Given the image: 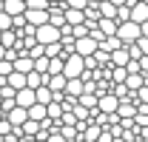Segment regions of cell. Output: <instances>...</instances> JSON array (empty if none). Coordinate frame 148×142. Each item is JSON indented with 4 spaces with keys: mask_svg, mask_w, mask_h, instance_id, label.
<instances>
[{
    "mask_svg": "<svg viewBox=\"0 0 148 142\" xmlns=\"http://www.w3.org/2000/svg\"><path fill=\"white\" fill-rule=\"evenodd\" d=\"M117 40L123 43V46H131V43H137L140 40V26L137 23H117Z\"/></svg>",
    "mask_w": 148,
    "mask_h": 142,
    "instance_id": "6da1fadb",
    "label": "cell"
},
{
    "mask_svg": "<svg viewBox=\"0 0 148 142\" xmlns=\"http://www.w3.org/2000/svg\"><path fill=\"white\" fill-rule=\"evenodd\" d=\"M86 71L83 66V57H77V54H69L66 60H63V77L66 80H80V74Z\"/></svg>",
    "mask_w": 148,
    "mask_h": 142,
    "instance_id": "7a4b0ae2",
    "label": "cell"
},
{
    "mask_svg": "<svg viewBox=\"0 0 148 142\" xmlns=\"http://www.w3.org/2000/svg\"><path fill=\"white\" fill-rule=\"evenodd\" d=\"M34 43L37 46H51V43H60V31H57L54 26H37L34 29Z\"/></svg>",
    "mask_w": 148,
    "mask_h": 142,
    "instance_id": "3957f363",
    "label": "cell"
},
{
    "mask_svg": "<svg viewBox=\"0 0 148 142\" xmlns=\"http://www.w3.org/2000/svg\"><path fill=\"white\" fill-rule=\"evenodd\" d=\"M94 51H97V43H94L91 37H83V40H74V54L77 57H94Z\"/></svg>",
    "mask_w": 148,
    "mask_h": 142,
    "instance_id": "277c9868",
    "label": "cell"
},
{
    "mask_svg": "<svg viewBox=\"0 0 148 142\" xmlns=\"http://www.w3.org/2000/svg\"><path fill=\"white\" fill-rule=\"evenodd\" d=\"M117 97H111V94H100L97 97V111L100 114H106V117H111V114H117Z\"/></svg>",
    "mask_w": 148,
    "mask_h": 142,
    "instance_id": "5b68a950",
    "label": "cell"
},
{
    "mask_svg": "<svg viewBox=\"0 0 148 142\" xmlns=\"http://www.w3.org/2000/svg\"><path fill=\"white\" fill-rule=\"evenodd\" d=\"M14 105H17V108H23V111H29V108L34 105V91H32V88L17 91V94H14Z\"/></svg>",
    "mask_w": 148,
    "mask_h": 142,
    "instance_id": "8992f818",
    "label": "cell"
},
{
    "mask_svg": "<svg viewBox=\"0 0 148 142\" xmlns=\"http://www.w3.org/2000/svg\"><path fill=\"white\" fill-rule=\"evenodd\" d=\"M26 119H29V114H26V111H23V108H12V111H6V122L12 125V128H20V125L26 122Z\"/></svg>",
    "mask_w": 148,
    "mask_h": 142,
    "instance_id": "52a82bcc",
    "label": "cell"
},
{
    "mask_svg": "<svg viewBox=\"0 0 148 142\" xmlns=\"http://www.w3.org/2000/svg\"><path fill=\"white\" fill-rule=\"evenodd\" d=\"M3 14H9V17H20L23 12H26V3H20V0H3V9H0Z\"/></svg>",
    "mask_w": 148,
    "mask_h": 142,
    "instance_id": "ba28073f",
    "label": "cell"
},
{
    "mask_svg": "<svg viewBox=\"0 0 148 142\" xmlns=\"http://www.w3.org/2000/svg\"><path fill=\"white\" fill-rule=\"evenodd\" d=\"M134 114H137V105H134V102H120L114 117H117V122H120V119H134Z\"/></svg>",
    "mask_w": 148,
    "mask_h": 142,
    "instance_id": "9c48e42d",
    "label": "cell"
},
{
    "mask_svg": "<svg viewBox=\"0 0 148 142\" xmlns=\"http://www.w3.org/2000/svg\"><path fill=\"white\" fill-rule=\"evenodd\" d=\"M6 85H9V88L17 94V91H23V88H26V77H23V74H17V71H12V74L6 77Z\"/></svg>",
    "mask_w": 148,
    "mask_h": 142,
    "instance_id": "30bf717a",
    "label": "cell"
},
{
    "mask_svg": "<svg viewBox=\"0 0 148 142\" xmlns=\"http://www.w3.org/2000/svg\"><path fill=\"white\" fill-rule=\"evenodd\" d=\"M94 26L100 29V34H103V37H117V23H114V20H103V17H100Z\"/></svg>",
    "mask_w": 148,
    "mask_h": 142,
    "instance_id": "8fae6325",
    "label": "cell"
},
{
    "mask_svg": "<svg viewBox=\"0 0 148 142\" xmlns=\"http://www.w3.org/2000/svg\"><path fill=\"white\" fill-rule=\"evenodd\" d=\"M131 94H137V91L143 88V74H125V83H123Z\"/></svg>",
    "mask_w": 148,
    "mask_h": 142,
    "instance_id": "7c38bea8",
    "label": "cell"
},
{
    "mask_svg": "<svg viewBox=\"0 0 148 142\" xmlns=\"http://www.w3.org/2000/svg\"><path fill=\"white\" fill-rule=\"evenodd\" d=\"M63 94H66V97H71V100H77V97L83 94V83H80V80H69V83H66V88H63Z\"/></svg>",
    "mask_w": 148,
    "mask_h": 142,
    "instance_id": "4fadbf2b",
    "label": "cell"
},
{
    "mask_svg": "<svg viewBox=\"0 0 148 142\" xmlns=\"http://www.w3.org/2000/svg\"><path fill=\"white\" fill-rule=\"evenodd\" d=\"M97 48H100V51H106V54H111V51H117V48H123V43H120L117 37H106Z\"/></svg>",
    "mask_w": 148,
    "mask_h": 142,
    "instance_id": "5bb4252c",
    "label": "cell"
},
{
    "mask_svg": "<svg viewBox=\"0 0 148 142\" xmlns=\"http://www.w3.org/2000/svg\"><path fill=\"white\" fill-rule=\"evenodd\" d=\"M20 131H23V137H29V139H34L37 134H40V122H32V119H26V122L20 125Z\"/></svg>",
    "mask_w": 148,
    "mask_h": 142,
    "instance_id": "9a60e30c",
    "label": "cell"
},
{
    "mask_svg": "<svg viewBox=\"0 0 148 142\" xmlns=\"http://www.w3.org/2000/svg\"><path fill=\"white\" fill-rule=\"evenodd\" d=\"M26 114H29V119H32V122H43V119H46V105H37V102H34Z\"/></svg>",
    "mask_w": 148,
    "mask_h": 142,
    "instance_id": "2e32d148",
    "label": "cell"
},
{
    "mask_svg": "<svg viewBox=\"0 0 148 142\" xmlns=\"http://www.w3.org/2000/svg\"><path fill=\"white\" fill-rule=\"evenodd\" d=\"M14 43H17V34L9 29V31H0V48H14Z\"/></svg>",
    "mask_w": 148,
    "mask_h": 142,
    "instance_id": "e0dca14e",
    "label": "cell"
},
{
    "mask_svg": "<svg viewBox=\"0 0 148 142\" xmlns=\"http://www.w3.org/2000/svg\"><path fill=\"white\" fill-rule=\"evenodd\" d=\"M100 134H103V128H97V125L88 122V128L83 131V142H97V139H100Z\"/></svg>",
    "mask_w": 148,
    "mask_h": 142,
    "instance_id": "ac0fdd59",
    "label": "cell"
},
{
    "mask_svg": "<svg viewBox=\"0 0 148 142\" xmlns=\"http://www.w3.org/2000/svg\"><path fill=\"white\" fill-rule=\"evenodd\" d=\"M40 85H43V74H37V71H32V74H26V88L37 91Z\"/></svg>",
    "mask_w": 148,
    "mask_h": 142,
    "instance_id": "d6986e66",
    "label": "cell"
},
{
    "mask_svg": "<svg viewBox=\"0 0 148 142\" xmlns=\"http://www.w3.org/2000/svg\"><path fill=\"white\" fill-rule=\"evenodd\" d=\"M26 12H49L46 0H26Z\"/></svg>",
    "mask_w": 148,
    "mask_h": 142,
    "instance_id": "ffe728a7",
    "label": "cell"
},
{
    "mask_svg": "<svg viewBox=\"0 0 148 142\" xmlns=\"http://www.w3.org/2000/svg\"><path fill=\"white\" fill-rule=\"evenodd\" d=\"M63 60H66V57H54V60H49V71H46V74H63Z\"/></svg>",
    "mask_w": 148,
    "mask_h": 142,
    "instance_id": "44dd1931",
    "label": "cell"
},
{
    "mask_svg": "<svg viewBox=\"0 0 148 142\" xmlns=\"http://www.w3.org/2000/svg\"><path fill=\"white\" fill-rule=\"evenodd\" d=\"M9 29H12V17L0 12V31H9Z\"/></svg>",
    "mask_w": 148,
    "mask_h": 142,
    "instance_id": "7402d4cb",
    "label": "cell"
},
{
    "mask_svg": "<svg viewBox=\"0 0 148 142\" xmlns=\"http://www.w3.org/2000/svg\"><path fill=\"white\" fill-rule=\"evenodd\" d=\"M134 46L140 48V54H143V57H148V40H145V37H140V40H137Z\"/></svg>",
    "mask_w": 148,
    "mask_h": 142,
    "instance_id": "603a6c76",
    "label": "cell"
},
{
    "mask_svg": "<svg viewBox=\"0 0 148 142\" xmlns=\"http://www.w3.org/2000/svg\"><path fill=\"white\" fill-rule=\"evenodd\" d=\"M46 142H66V139H63L60 134H49V137H46Z\"/></svg>",
    "mask_w": 148,
    "mask_h": 142,
    "instance_id": "cb8c5ba5",
    "label": "cell"
},
{
    "mask_svg": "<svg viewBox=\"0 0 148 142\" xmlns=\"http://www.w3.org/2000/svg\"><path fill=\"white\" fill-rule=\"evenodd\" d=\"M140 37H145V40H148V20H145V23H140Z\"/></svg>",
    "mask_w": 148,
    "mask_h": 142,
    "instance_id": "d4e9b609",
    "label": "cell"
},
{
    "mask_svg": "<svg viewBox=\"0 0 148 142\" xmlns=\"http://www.w3.org/2000/svg\"><path fill=\"white\" fill-rule=\"evenodd\" d=\"M106 3H111V6H125L128 0H106Z\"/></svg>",
    "mask_w": 148,
    "mask_h": 142,
    "instance_id": "484cf974",
    "label": "cell"
},
{
    "mask_svg": "<svg viewBox=\"0 0 148 142\" xmlns=\"http://www.w3.org/2000/svg\"><path fill=\"white\" fill-rule=\"evenodd\" d=\"M46 3H49V6H60L63 0H46Z\"/></svg>",
    "mask_w": 148,
    "mask_h": 142,
    "instance_id": "4316f807",
    "label": "cell"
},
{
    "mask_svg": "<svg viewBox=\"0 0 148 142\" xmlns=\"http://www.w3.org/2000/svg\"><path fill=\"white\" fill-rule=\"evenodd\" d=\"M3 119H6V114H3V111H0V122H3Z\"/></svg>",
    "mask_w": 148,
    "mask_h": 142,
    "instance_id": "83f0119b",
    "label": "cell"
}]
</instances>
